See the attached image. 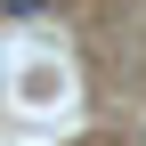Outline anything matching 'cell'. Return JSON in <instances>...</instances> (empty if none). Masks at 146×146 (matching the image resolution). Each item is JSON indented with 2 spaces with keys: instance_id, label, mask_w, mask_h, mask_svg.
Here are the masks:
<instances>
[{
  "instance_id": "1",
  "label": "cell",
  "mask_w": 146,
  "mask_h": 146,
  "mask_svg": "<svg viewBox=\"0 0 146 146\" xmlns=\"http://www.w3.org/2000/svg\"><path fill=\"white\" fill-rule=\"evenodd\" d=\"M0 16H16V25H33V16H49V0H0Z\"/></svg>"
}]
</instances>
